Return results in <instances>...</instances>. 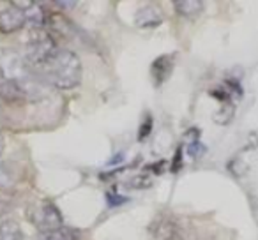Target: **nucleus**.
<instances>
[{
	"instance_id": "12",
	"label": "nucleus",
	"mask_w": 258,
	"mask_h": 240,
	"mask_svg": "<svg viewBox=\"0 0 258 240\" xmlns=\"http://www.w3.org/2000/svg\"><path fill=\"white\" fill-rule=\"evenodd\" d=\"M233 113H235L233 103H225V104H221V108H219L218 113H214V120L219 124V126H225V124L232 122Z\"/></svg>"
},
{
	"instance_id": "4",
	"label": "nucleus",
	"mask_w": 258,
	"mask_h": 240,
	"mask_svg": "<svg viewBox=\"0 0 258 240\" xmlns=\"http://www.w3.org/2000/svg\"><path fill=\"white\" fill-rule=\"evenodd\" d=\"M149 231L156 240H186V231L182 224L170 215L154 219L152 224L149 226Z\"/></svg>"
},
{
	"instance_id": "8",
	"label": "nucleus",
	"mask_w": 258,
	"mask_h": 240,
	"mask_svg": "<svg viewBox=\"0 0 258 240\" xmlns=\"http://www.w3.org/2000/svg\"><path fill=\"white\" fill-rule=\"evenodd\" d=\"M18 4L25 11L27 25H30L32 29H44V25H48L50 16L46 15L41 4H37V2H18Z\"/></svg>"
},
{
	"instance_id": "5",
	"label": "nucleus",
	"mask_w": 258,
	"mask_h": 240,
	"mask_svg": "<svg viewBox=\"0 0 258 240\" xmlns=\"http://www.w3.org/2000/svg\"><path fill=\"white\" fill-rule=\"evenodd\" d=\"M27 25L25 11L18 2H11L8 8L0 9V32L13 34Z\"/></svg>"
},
{
	"instance_id": "9",
	"label": "nucleus",
	"mask_w": 258,
	"mask_h": 240,
	"mask_svg": "<svg viewBox=\"0 0 258 240\" xmlns=\"http://www.w3.org/2000/svg\"><path fill=\"white\" fill-rule=\"evenodd\" d=\"M173 8L179 16L193 20L204 13V2H200V0H175Z\"/></svg>"
},
{
	"instance_id": "7",
	"label": "nucleus",
	"mask_w": 258,
	"mask_h": 240,
	"mask_svg": "<svg viewBox=\"0 0 258 240\" xmlns=\"http://www.w3.org/2000/svg\"><path fill=\"white\" fill-rule=\"evenodd\" d=\"M165 20L163 16V11L159 6L154 4H147L142 6L137 13H135V23L140 29H154V27H159Z\"/></svg>"
},
{
	"instance_id": "6",
	"label": "nucleus",
	"mask_w": 258,
	"mask_h": 240,
	"mask_svg": "<svg viewBox=\"0 0 258 240\" xmlns=\"http://www.w3.org/2000/svg\"><path fill=\"white\" fill-rule=\"evenodd\" d=\"M173 67H175V53H165L158 57L151 65V78L154 87H161L166 83V79L172 76Z\"/></svg>"
},
{
	"instance_id": "10",
	"label": "nucleus",
	"mask_w": 258,
	"mask_h": 240,
	"mask_svg": "<svg viewBox=\"0 0 258 240\" xmlns=\"http://www.w3.org/2000/svg\"><path fill=\"white\" fill-rule=\"evenodd\" d=\"M80 231L71 226H60V228L50 229V231L39 233L37 240H78Z\"/></svg>"
},
{
	"instance_id": "15",
	"label": "nucleus",
	"mask_w": 258,
	"mask_h": 240,
	"mask_svg": "<svg viewBox=\"0 0 258 240\" xmlns=\"http://www.w3.org/2000/svg\"><path fill=\"white\" fill-rule=\"evenodd\" d=\"M2 150H4V138L0 134V155H2Z\"/></svg>"
},
{
	"instance_id": "13",
	"label": "nucleus",
	"mask_w": 258,
	"mask_h": 240,
	"mask_svg": "<svg viewBox=\"0 0 258 240\" xmlns=\"http://www.w3.org/2000/svg\"><path fill=\"white\" fill-rule=\"evenodd\" d=\"M184 141H186V147L200 143V131H198L197 127H191V129L186 131V134H184Z\"/></svg>"
},
{
	"instance_id": "11",
	"label": "nucleus",
	"mask_w": 258,
	"mask_h": 240,
	"mask_svg": "<svg viewBox=\"0 0 258 240\" xmlns=\"http://www.w3.org/2000/svg\"><path fill=\"white\" fill-rule=\"evenodd\" d=\"M0 240H23V229L13 219L0 222Z\"/></svg>"
},
{
	"instance_id": "3",
	"label": "nucleus",
	"mask_w": 258,
	"mask_h": 240,
	"mask_svg": "<svg viewBox=\"0 0 258 240\" xmlns=\"http://www.w3.org/2000/svg\"><path fill=\"white\" fill-rule=\"evenodd\" d=\"M27 215H29V221L32 222L41 233L64 226L62 212L58 210L57 205L50 200H41V201H37V203L30 205L29 210H27Z\"/></svg>"
},
{
	"instance_id": "1",
	"label": "nucleus",
	"mask_w": 258,
	"mask_h": 240,
	"mask_svg": "<svg viewBox=\"0 0 258 240\" xmlns=\"http://www.w3.org/2000/svg\"><path fill=\"white\" fill-rule=\"evenodd\" d=\"M34 72L39 82L48 83L58 90H69L82 83L83 67L75 51L68 48H57L50 57L34 67Z\"/></svg>"
},
{
	"instance_id": "14",
	"label": "nucleus",
	"mask_w": 258,
	"mask_h": 240,
	"mask_svg": "<svg viewBox=\"0 0 258 240\" xmlns=\"http://www.w3.org/2000/svg\"><path fill=\"white\" fill-rule=\"evenodd\" d=\"M151 129H152V118L147 117V120H145V126L142 124V127H140V133H138V140H140V141L147 140L149 134H151Z\"/></svg>"
},
{
	"instance_id": "2",
	"label": "nucleus",
	"mask_w": 258,
	"mask_h": 240,
	"mask_svg": "<svg viewBox=\"0 0 258 240\" xmlns=\"http://www.w3.org/2000/svg\"><path fill=\"white\" fill-rule=\"evenodd\" d=\"M58 48L55 37L44 29H30L25 41V53L23 58L30 67H37L44 58H48Z\"/></svg>"
},
{
	"instance_id": "16",
	"label": "nucleus",
	"mask_w": 258,
	"mask_h": 240,
	"mask_svg": "<svg viewBox=\"0 0 258 240\" xmlns=\"http://www.w3.org/2000/svg\"><path fill=\"white\" fill-rule=\"evenodd\" d=\"M2 83H4V78H2V74H0V85H2Z\"/></svg>"
}]
</instances>
